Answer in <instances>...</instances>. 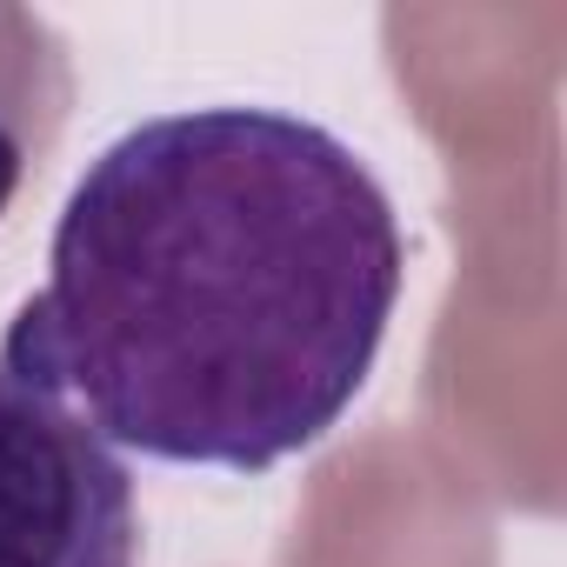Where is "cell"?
<instances>
[{"label": "cell", "mask_w": 567, "mask_h": 567, "mask_svg": "<svg viewBox=\"0 0 567 567\" xmlns=\"http://www.w3.org/2000/svg\"><path fill=\"white\" fill-rule=\"evenodd\" d=\"M401 280L394 200L341 134L280 107L154 114L68 194L0 368L147 461L267 474L341 427Z\"/></svg>", "instance_id": "cell-1"}, {"label": "cell", "mask_w": 567, "mask_h": 567, "mask_svg": "<svg viewBox=\"0 0 567 567\" xmlns=\"http://www.w3.org/2000/svg\"><path fill=\"white\" fill-rule=\"evenodd\" d=\"M0 567H141L127 461L14 368H0Z\"/></svg>", "instance_id": "cell-2"}, {"label": "cell", "mask_w": 567, "mask_h": 567, "mask_svg": "<svg viewBox=\"0 0 567 567\" xmlns=\"http://www.w3.org/2000/svg\"><path fill=\"white\" fill-rule=\"evenodd\" d=\"M68 107H74V68L61 34L28 8H0V220L14 214L21 187L54 154Z\"/></svg>", "instance_id": "cell-3"}]
</instances>
